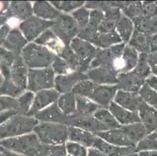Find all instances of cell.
<instances>
[{"instance_id":"18","label":"cell","mask_w":157,"mask_h":156,"mask_svg":"<svg viewBox=\"0 0 157 156\" xmlns=\"http://www.w3.org/2000/svg\"><path fill=\"white\" fill-rule=\"evenodd\" d=\"M113 101L125 109L134 112H138L140 105L143 101L138 93L128 92V91L118 90Z\"/></svg>"},{"instance_id":"21","label":"cell","mask_w":157,"mask_h":156,"mask_svg":"<svg viewBox=\"0 0 157 156\" xmlns=\"http://www.w3.org/2000/svg\"><path fill=\"white\" fill-rule=\"evenodd\" d=\"M38 122L47 123H58V124H65L66 116L61 111L57 103H53L47 108H44L42 111L38 112V113L34 116Z\"/></svg>"},{"instance_id":"39","label":"cell","mask_w":157,"mask_h":156,"mask_svg":"<svg viewBox=\"0 0 157 156\" xmlns=\"http://www.w3.org/2000/svg\"><path fill=\"white\" fill-rule=\"evenodd\" d=\"M121 10L125 17L132 21L143 17L142 3L141 2H128Z\"/></svg>"},{"instance_id":"48","label":"cell","mask_w":157,"mask_h":156,"mask_svg":"<svg viewBox=\"0 0 157 156\" xmlns=\"http://www.w3.org/2000/svg\"><path fill=\"white\" fill-rule=\"evenodd\" d=\"M34 98H35V93L31 92V91L25 92L21 96L19 99V105L24 114L28 115V113L29 112L31 105L33 104Z\"/></svg>"},{"instance_id":"29","label":"cell","mask_w":157,"mask_h":156,"mask_svg":"<svg viewBox=\"0 0 157 156\" xmlns=\"http://www.w3.org/2000/svg\"><path fill=\"white\" fill-rule=\"evenodd\" d=\"M128 43V45L135 48L138 52L147 54L150 52V36L145 33L135 31Z\"/></svg>"},{"instance_id":"40","label":"cell","mask_w":157,"mask_h":156,"mask_svg":"<svg viewBox=\"0 0 157 156\" xmlns=\"http://www.w3.org/2000/svg\"><path fill=\"white\" fill-rule=\"evenodd\" d=\"M148 55L147 53H139L138 63L132 70L144 79H146V77H149L151 74L150 66L148 63Z\"/></svg>"},{"instance_id":"16","label":"cell","mask_w":157,"mask_h":156,"mask_svg":"<svg viewBox=\"0 0 157 156\" xmlns=\"http://www.w3.org/2000/svg\"><path fill=\"white\" fill-rule=\"evenodd\" d=\"M95 135L113 145L119 146V147L135 148V146L130 141L127 134H125V132L123 131L121 127L118 128L111 129L108 131L97 133Z\"/></svg>"},{"instance_id":"14","label":"cell","mask_w":157,"mask_h":156,"mask_svg":"<svg viewBox=\"0 0 157 156\" xmlns=\"http://www.w3.org/2000/svg\"><path fill=\"white\" fill-rule=\"evenodd\" d=\"M88 79L87 74L80 71H74L67 75H58L55 77L54 88L59 94L71 92L78 83Z\"/></svg>"},{"instance_id":"33","label":"cell","mask_w":157,"mask_h":156,"mask_svg":"<svg viewBox=\"0 0 157 156\" xmlns=\"http://www.w3.org/2000/svg\"><path fill=\"white\" fill-rule=\"evenodd\" d=\"M13 16L18 20H25L33 16V6L29 2H13L12 7Z\"/></svg>"},{"instance_id":"5","label":"cell","mask_w":157,"mask_h":156,"mask_svg":"<svg viewBox=\"0 0 157 156\" xmlns=\"http://www.w3.org/2000/svg\"><path fill=\"white\" fill-rule=\"evenodd\" d=\"M55 73L52 67L29 69L28 74V89L33 93L55 87Z\"/></svg>"},{"instance_id":"23","label":"cell","mask_w":157,"mask_h":156,"mask_svg":"<svg viewBox=\"0 0 157 156\" xmlns=\"http://www.w3.org/2000/svg\"><path fill=\"white\" fill-rule=\"evenodd\" d=\"M92 148L99 150L108 156H124L135 151V148L119 147V146L113 145V144H109L104 140L101 139L98 136H97Z\"/></svg>"},{"instance_id":"8","label":"cell","mask_w":157,"mask_h":156,"mask_svg":"<svg viewBox=\"0 0 157 156\" xmlns=\"http://www.w3.org/2000/svg\"><path fill=\"white\" fill-rule=\"evenodd\" d=\"M53 25V21H48L38 18L36 16H31L20 24V28L28 41L36 40L47 30Z\"/></svg>"},{"instance_id":"30","label":"cell","mask_w":157,"mask_h":156,"mask_svg":"<svg viewBox=\"0 0 157 156\" xmlns=\"http://www.w3.org/2000/svg\"><path fill=\"white\" fill-rule=\"evenodd\" d=\"M56 103L67 118L76 113V95L72 91L61 94Z\"/></svg>"},{"instance_id":"6","label":"cell","mask_w":157,"mask_h":156,"mask_svg":"<svg viewBox=\"0 0 157 156\" xmlns=\"http://www.w3.org/2000/svg\"><path fill=\"white\" fill-rule=\"evenodd\" d=\"M66 45H70L73 39L78 36L80 28L72 16L62 13L53 21V25L50 28Z\"/></svg>"},{"instance_id":"26","label":"cell","mask_w":157,"mask_h":156,"mask_svg":"<svg viewBox=\"0 0 157 156\" xmlns=\"http://www.w3.org/2000/svg\"><path fill=\"white\" fill-rule=\"evenodd\" d=\"M99 108H101V107L90 98L76 95V113L72 116H93Z\"/></svg>"},{"instance_id":"47","label":"cell","mask_w":157,"mask_h":156,"mask_svg":"<svg viewBox=\"0 0 157 156\" xmlns=\"http://www.w3.org/2000/svg\"><path fill=\"white\" fill-rule=\"evenodd\" d=\"M66 150L70 156H88V149L82 144L78 143L67 141L65 144Z\"/></svg>"},{"instance_id":"31","label":"cell","mask_w":157,"mask_h":156,"mask_svg":"<svg viewBox=\"0 0 157 156\" xmlns=\"http://www.w3.org/2000/svg\"><path fill=\"white\" fill-rule=\"evenodd\" d=\"M121 41H122L117 31L107 34L98 32L92 44L99 49H105L120 44Z\"/></svg>"},{"instance_id":"27","label":"cell","mask_w":157,"mask_h":156,"mask_svg":"<svg viewBox=\"0 0 157 156\" xmlns=\"http://www.w3.org/2000/svg\"><path fill=\"white\" fill-rule=\"evenodd\" d=\"M28 74L27 66L24 63L23 59H17L14 65L13 80L16 87L21 91H23L28 87Z\"/></svg>"},{"instance_id":"37","label":"cell","mask_w":157,"mask_h":156,"mask_svg":"<svg viewBox=\"0 0 157 156\" xmlns=\"http://www.w3.org/2000/svg\"><path fill=\"white\" fill-rule=\"evenodd\" d=\"M157 151V132L148 134L135 147V151Z\"/></svg>"},{"instance_id":"49","label":"cell","mask_w":157,"mask_h":156,"mask_svg":"<svg viewBox=\"0 0 157 156\" xmlns=\"http://www.w3.org/2000/svg\"><path fill=\"white\" fill-rule=\"evenodd\" d=\"M27 41L28 40L24 38L21 34V33L17 30L13 31L9 38V42L10 43V45L17 49H21L22 48H24V45L27 44Z\"/></svg>"},{"instance_id":"58","label":"cell","mask_w":157,"mask_h":156,"mask_svg":"<svg viewBox=\"0 0 157 156\" xmlns=\"http://www.w3.org/2000/svg\"><path fill=\"white\" fill-rule=\"evenodd\" d=\"M6 4L5 2H0V13L2 12L4 10V9H5Z\"/></svg>"},{"instance_id":"15","label":"cell","mask_w":157,"mask_h":156,"mask_svg":"<svg viewBox=\"0 0 157 156\" xmlns=\"http://www.w3.org/2000/svg\"><path fill=\"white\" fill-rule=\"evenodd\" d=\"M145 79L131 72L118 74V81L117 84L118 90L128 92L138 93L142 86L145 84Z\"/></svg>"},{"instance_id":"45","label":"cell","mask_w":157,"mask_h":156,"mask_svg":"<svg viewBox=\"0 0 157 156\" xmlns=\"http://www.w3.org/2000/svg\"><path fill=\"white\" fill-rule=\"evenodd\" d=\"M104 17H105V13L102 11L98 10H91L90 11L89 21L85 28L98 32V27L101 24L102 21H103Z\"/></svg>"},{"instance_id":"54","label":"cell","mask_w":157,"mask_h":156,"mask_svg":"<svg viewBox=\"0 0 157 156\" xmlns=\"http://www.w3.org/2000/svg\"><path fill=\"white\" fill-rule=\"evenodd\" d=\"M88 156H108L99 150L95 148H89L88 149Z\"/></svg>"},{"instance_id":"34","label":"cell","mask_w":157,"mask_h":156,"mask_svg":"<svg viewBox=\"0 0 157 156\" xmlns=\"http://www.w3.org/2000/svg\"><path fill=\"white\" fill-rule=\"evenodd\" d=\"M93 116L95 117L96 120H98L100 123L106 126L109 130L111 129L118 128L121 127L119 123L117 121L115 117L113 116L109 110H107L106 108H101L98 110H97L94 113Z\"/></svg>"},{"instance_id":"32","label":"cell","mask_w":157,"mask_h":156,"mask_svg":"<svg viewBox=\"0 0 157 156\" xmlns=\"http://www.w3.org/2000/svg\"><path fill=\"white\" fill-rule=\"evenodd\" d=\"M116 31L121 38L123 43H128L131 40V37L135 32V25L132 20L122 15L118 22Z\"/></svg>"},{"instance_id":"51","label":"cell","mask_w":157,"mask_h":156,"mask_svg":"<svg viewBox=\"0 0 157 156\" xmlns=\"http://www.w3.org/2000/svg\"><path fill=\"white\" fill-rule=\"evenodd\" d=\"M148 63L150 66L151 72L153 73L157 77V57L154 53H149L148 55Z\"/></svg>"},{"instance_id":"13","label":"cell","mask_w":157,"mask_h":156,"mask_svg":"<svg viewBox=\"0 0 157 156\" xmlns=\"http://www.w3.org/2000/svg\"><path fill=\"white\" fill-rule=\"evenodd\" d=\"M118 91L117 85H99L97 84L92 94L88 98L96 103L101 108H109L113 101Z\"/></svg>"},{"instance_id":"1","label":"cell","mask_w":157,"mask_h":156,"mask_svg":"<svg viewBox=\"0 0 157 156\" xmlns=\"http://www.w3.org/2000/svg\"><path fill=\"white\" fill-rule=\"evenodd\" d=\"M34 133L43 144L61 145L69 140V127L63 124L39 122Z\"/></svg>"},{"instance_id":"57","label":"cell","mask_w":157,"mask_h":156,"mask_svg":"<svg viewBox=\"0 0 157 156\" xmlns=\"http://www.w3.org/2000/svg\"><path fill=\"white\" fill-rule=\"evenodd\" d=\"M1 151L4 153V154H5L6 156H25V155H23V154L15 153L13 152V151H9V150L6 149V148H1Z\"/></svg>"},{"instance_id":"61","label":"cell","mask_w":157,"mask_h":156,"mask_svg":"<svg viewBox=\"0 0 157 156\" xmlns=\"http://www.w3.org/2000/svg\"><path fill=\"white\" fill-rule=\"evenodd\" d=\"M154 54H155V56L157 57V51H155V52H154Z\"/></svg>"},{"instance_id":"10","label":"cell","mask_w":157,"mask_h":156,"mask_svg":"<svg viewBox=\"0 0 157 156\" xmlns=\"http://www.w3.org/2000/svg\"><path fill=\"white\" fill-rule=\"evenodd\" d=\"M68 127H74L81 128L82 130L91 132L94 134L109 130L106 126L100 123L93 116H72L68 117L65 124Z\"/></svg>"},{"instance_id":"46","label":"cell","mask_w":157,"mask_h":156,"mask_svg":"<svg viewBox=\"0 0 157 156\" xmlns=\"http://www.w3.org/2000/svg\"><path fill=\"white\" fill-rule=\"evenodd\" d=\"M59 57L66 60L71 65V67H72L74 71H79V60H78L76 54L74 53V51H73V49L71 48L70 45H67L65 47L62 55Z\"/></svg>"},{"instance_id":"9","label":"cell","mask_w":157,"mask_h":156,"mask_svg":"<svg viewBox=\"0 0 157 156\" xmlns=\"http://www.w3.org/2000/svg\"><path fill=\"white\" fill-rule=\"evenodd\" d=\"M124 43H120L115 45L110 48L105 49H99L95 59L91 63L89 69L95 68V67H104L112 70V67L116 61L122 56L125 49Z\"/></svg>"},{"instance_id":"3","label":"cell","mask_w":157,"mask_h":156,"mask_svg":"<svg viewBox=\"0 0 157 156\" xmlns=\"http://www.w3.org/2000/svg\"><path fill=\"white\" fill-rule=\"evenodd\" d=\"M6 149L25 156H37L42 143L35 133L6 140L2 143Z\"/></svg>"},{"instance_id":"59","label":"cell","mask_w":157,"mask_h":156,"mask_svg":"<svg viewBox=\"0 0 157 156\" xmlns=\"http://www.w3.org/2000/svg\"><path fill=\"white\" fill-rule=\"evenodd\" d=\"M124 156H139V155H138V152H136V151H135V152L130 153V154H127V155H124Z\"/></svg>"},{"instance_id":"52","label":"cell","mask_w":157,"mask_h":156,"mask_svg":"<svg viewBox=\"0 0 157 156\" xmlns=\"http://www.w3.org/2000/svg\"><path fill=\"white\" fill-rule=\"evenodd\" d=\"M145 84H146L149 88H152L157 92V77L156 76H149L145 79Z\"/></svg>"},{"instance_id":"60","label":"cell","mask_w":157,"mask_h":156,"mask_svg":"<svg viewBox=\"0 0 157 156\" xmlns=\"http://www.w3.org/2000/svg\"><path fill=\"white\" fill-rule=\"evenodd\" d=\"M0 156H6L5 154H4V153L1 151V149H0Z\"/></svg>"},{"instance_id":"7","label":"cell","mask_w":157,"mask_h":156,"mask_svg":"<svg viewBox=\"0 0 157 156\" xmlns=\"http://www.w3.org/2000/svg\"><path fill=\"white\" fill-rule=\"evenodd\" d=\"M70 46L79 60V71L84 74L87 73L99 48H96L92 43L81 39L78 37L72 40Z\"/></svg>"},{"instance_id":"55","label":"cell","mask_w":157,"mask_h":156,"mask_svg":"<svg viewBox=\"0 0 157 156\" xmlns=\"http://www.w3.org/2000/svg\"><path fill=\"white\" fill-rule=\"evenodd\" d=\"M20 20L17 19L15 17H10L7 21V25L10 28H16L17 26H20Z\"/></svg>"},{"instance_id":"53","label":"cell","mask_w":157,"mask_h":156,"mask_svg":"<svg viewBox=\"0 0 157 156\" xmlns=\"http://www.w3.org/2000/svg\"><path fill=\"white\" fill-rule=\"evenodd\" d=\"M150 51L151 53L157 51V34L150 36Z\"/></svg>"},{"instance_id":"25","label":"cell","mask_w":157,"mask_h":156,"mask_svg":"<svg viewBox=\"0 0 157 156\" xmlns=\"http://www.w3.org/2000/svg\"><path fill=\"white\" fill-rule=\"evenodd\" d=\"M97 136L91 132L82 130L81 128L69 127L70 141L82 144L86 148H92Z\"/></svg>"},{"instance_id":"22","label":"cell","mask_w":157,"mask_h":156,"mask_svg":"<svg viewBox=\"0 0 157 156\" xmlns=\"http://www.w3.org/2000/svg\"><path fill=\"white\" fill-rule=\"evenodd\" d=\"M109 110L121 126L141 123L138 112H134L125 109L117 104H116L114 101L109 105Z\"/></svg>"},{"instance_id":"42","label":"cell","mask_w":157,"mask_h":156,"mask_svg":"<svg viewBox=\"0 0 157 156\" xmlns=\"http://www.w3.org/2000/svg\"><path fill=\"white\" fill-rule=\"evenodd\" d=\"M56 9L64 13H73L83 6V1H52L50 2Z\"/></svg>"},{"instance_id":"50","label":"cell","mask_w":157,"mask_h":156,"mask_svg":"<svg viewBox=\"0 0 157 156\" xmlns=\"http://www.w3.org/2000/svg\"><path fill=\"white\" fill-rule=\"evenodd\" d=\"M143 17L148 18H153L157 16V2H144L142 3Z\"/></svg>"},{"instance_id":"36","label":"cell","mask_w":157,"mask_h":156,"mask_svg":"<svg viewBox=\"0 0 157 156\" xmlns=\"http://www.w3.org/2000/svg\"><path fill=\"white\" fill-rule=\"evenodd\" d=\"M135 31L145 33L149 36L155 34L154 31V22L152 18H148L145 17H138L134 20Z\"/></svg>"},{"instance_id":"43","label":"cell","mask_w":157,"mask_h":156,"mask_svg":"<svg viewBox=\"0 0 157 156\" xmlns=\"http://www.w3.org/2000/svg\"><path fill=\"white\" fill-rule=\"evenodd\" d=\"M71 16L74 19V21H76L80 28V31H81L88 25V21H89L90 11L86 7L82 6L81 8L78 9L77 10L74 11L71 13Z\"/></svg>"},{"instance_id":"24","label":"cell","mask_w":157,"mask_h":156,"mask_svg":"<svg viewBox=\"0 0 157 156\" xmlns=\"http://www.w3.org/2000/svg\"><path fill=\"white\" fill-rule=\"evenodd\" d=\"M33 13L37 17L48 21H54L62 14L48 2L38 1L33 4Z\"/></svg>"},{"instance_id":"41","label":"cell","mask_w":157,"mask_h":156,"mask_svg":"<svg viewBox=\"0 0 157 156\" xmlns=\"http://www.w3.org/2000/svg\"><path fill=\"white\" fill-rule=\"evenodd\" d=\"M140 97L142 98V101L145 102L147 105H150L152 108L157 110V92L149 88L146 84H144L140 89Z\"/></svg>"},{"instance_id":"20","label":"cell","mask_w":157,"mask_h":156,"mask_svg":"<svg viewBox=\"0 0 157 156\" xmlns=\"http://www.w3.org/2000/svg\"><path fill=\"white\" fill-rule=\"evenodd\" d=\"M105 17L103 21L98 27L99 33H113L115 32L118 22L122 17L121 9L117 7L109 6L104 12Z\"/></svg>"},{"instance_id":"19","label":"cell","mask_w":157,"mask_h":156,"mask_svg":"<svg viewBox=\"0 0 157 156\" xmlns=\"http://www.w3.org/2000/svg\"><path fill=\"white\" fill-rule=\"evenodd\" d=\"M140 122L143 124L148 134L157 129V110L142 101L138 111Z\"/></svg>"},{"instance_id":"12","label":"cell","mask_w":157,"mask_h":156,"mask_svg":"<svg viewBox=\"0 0 157 156\" xmlns=\"http://www.w3.org/2000/svg\"><path fill=\"white\" fill-rule=\"evenodd\" d=\"M88 80L99 85H117L118 74L108 67L89 69L86 73Z\"/></svg>"},{"instance_id":"44","label":"cell","mask_w":157,"mask_h":156,"mask_svg":"<svg viewBox=\"0 0 157 156\" xmlns=\"http://www.w3.org/2000/svg\"><path fill=\"white\" fill-rule=\"evenodd\" d=\"M51 67L53 70L54 73L57 74V76L67 75V74L74 72L71 65L66 60L59 56H56Z\"/></svg>"},{"instance_id":"38","label":"cell","mask_w":157,"mask_h":156,"mask_svg":"<svg viewBox=\"0 0 157 156\" xmlns=\"http://www.w3.org/2000/svg\"><path fill=\"white\" fill-rule=\"evenodd\" d=\"M96 85L97 84L92 82L90 80H85V81H80L74 86L72 89V92L75 95L89 98L90 95L95 90Z\"/></svg>"},{"instance_id":"4","label":"cell","mask_w":157,"mask_h":156,"mask_svg":"<svg viewBox=\"0 0 157 156\" xmlns=\"http://www.w3.org/2000/svg\"><path fill=\"white\" fill-rule=\"evenodd\" d=\"M34 116L28 115L17 116L0 128V138L30 134L38 124Z\"/></svg>"},{"instance_id":"17","label":"cell","mask_w":157,"mask_h":156,"mask_svg":"<svg viewBox=\"0 0 157 156\" xmlns=\"http://www.w3.org/2000/svg\"><path fill=\"white\" fill-rule=\"evenodd\" d=\"M35 43L42 45L50 50L56 56H60L67 45L54 34L51 29L42 33L36 40Z\"/></svg>"},{"instance_id":"62","label":"cell","mask_w":157,"mask_h":156,"mask_svg":"<svg viewBox=\"0 0 157 156\" xmlns=\"http://www.w3.org/2000/svg\"><path fill=\"white\" fill-rule=\"evenodd\" d=\"M67 156H70V155H67Z\"/></svg>"},{"instance_id":"11","label":"cell","mask_w":157,"mask_h":156,"mask_svg":"<svg viewBox=\"0 0 157 156\" xmlns=\"http://www.w3.org/2000/svg\"><path fill=\"white\" fill-rule=\"evenodd\" d=\"M60 94L56 89H48L40 91L35 93L33 104L28 116H34L38 112L42 111L53 103H56L59 99Z\"/></svg>"},{"instance_id":"28","label":"cell","mask_w":157,"mask_h":156,"mask_svg":"<svg viewBox=\"0 0 157 156\" xmlns=\"http://www.w3.org/2000/svg\"><path fill=\"white\" fill-rule=\"evenodd\" d=\"M122 130L125 132L130 141L136 147L137 144L143 139L148 133L142 123L129 124V125L121 126Z\"/></svg>"},{"instance_id":"35","label":"cell","mask_w":157,"mask_h":156,"mask_svg":"<svg viewBox=\"0 0 157 156\" xmlns=\"http://www.w3.org/2000/svg\"><path fill=\"white\" fill-rule=\"evenodd\" d=\"M65 144L48 145L42 144L37 156H67Z\"/></svg>"},{"instance_id":"2","label":"cell","mask_w":157,"mask_h":156,"mask_svg":"<svg viewBox=\"0 0 157 156\" xmlns=\"http://www.w3.org/2000/svg\"><path fill=\"white\" fill-rule=\"evenodd\" d=\"M56 55L45 46L31 43L22 50V59L30 69H43L51 67Z\"/></svg>"},{"instance_id":"56","label":"cell","mask_w":157,"mask_h":156,"mask_svg":"<svg viewBox=\"0 0 157 156\" xmlns=\"http://www.w3.org/2000/svg\"><path fill=\"white\" fill-rule=\"evenodd\" d=\"M138 154L139 156H157V151H142Z\"/></svg>"}]
</instances>
